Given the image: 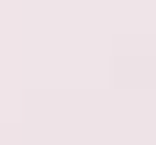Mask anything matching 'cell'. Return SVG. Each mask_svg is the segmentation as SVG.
Here are the masks:
<instances>
[]
</instances>
